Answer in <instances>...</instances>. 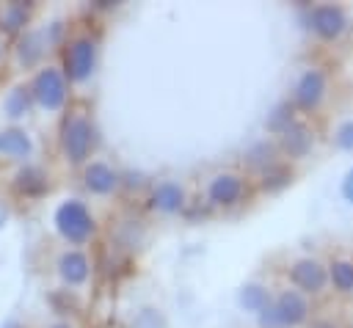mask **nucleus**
I'll return each instance as SVG.
<instances>
[{
	"label": "nucleus",
	"mask_w": 353,
	"mask_h": 328,
	"mask_svg": "<svg viewBox=\"0 0 353 328\" xmlns=\"http://www.w3.org/2000/svg\"><path fill=\"white\" fill-rule=\"evenodd\" d=\"M342 193H345V198H347V201H353V168L347 171L345 182H342Z\"/></svg>",
	"instance_id": "obj_24"
},
{
	"label": "nucleus",
	"mask_w": 353,
	"mask_h": 328,
	"mask_svg": "<svg viewBox=\"0 0 353 328\" xmlns=\"http://www.w3.org/2000/svg\"><path fill=\"white\" fill-rule=\"evenodd\" d=\"M290 124H292V110H290L287 105L276 107V110H273V116L268 119V127H270L273 132H284Z\"/></svg>",
	"instance_id": "obj_21"
},
{
	"label": "nucleus",
	"mask_w": 353,
	"mask_h": 328,
	"mask_svg": "<svg viewBox=\"0 0 353 328\" xmlns=\"http://www.w3.org/2000/svg\"><path fill=\"white\" fill-rule=\"evenodd\" d=\"M44 187H47V179L39 168H25L17 174V190L25 196H39V193H44Z\"/></svg>",
	"instance_id": "obj_15"
},
{
	"label": "nucleus",
	"mask_w": 353,
	"mask_h": 328,
	"mask_svg": "<svg viewBox=\"0 0 353 328\" xmlns=\"http://www.w3.org/2000/svg\"><path fill=\"white\" fill-rule=\"evenodd\" d=\"M152 207L160 209V212H176L182 209V201H185V193L176 182H160L154 190H152Z\"/></svg>",
	"instance_id": "obj_12"
},
{
	"label": "nucleus",
	"mask_w": 353,
	"mask_h": 328,
	"mask_svg": "<svg viewBox=\"0 0 353 328\" xmlns=\"http://www.w3.org/2000/svg\"><path fill=\"white\" fill-rule=\"evenodd\" d=\"M119 185V176H116V171L110 168V165H105V163H91L88 168H85V187L91 190V193H110L113 187Z\"/></svg>",
	"instance_id": "obj_13"
},
{
	"label": "nucleus",
	"mask_w": 353,
	"mask_h": 328,
	"mask_svg": "<svg viewBox=\"0 0 353 328\" xmlns=\"http://www.w3.org/2000/svg\"><path fill=\"white\" fill-rule=\"evenodd\" d=\"M290 278H292V284H295L301 292L317 295V292H323V287H325V281H328V273H325V267H323L317 259H298V262L290 267Z\"/></svg>",
	"instance_id": "obj_7"
},
{
	"label": "nucleus",
	"mask_w": 353,
	"mask_h": 328,
	"mask_svg": "<svg viewBox=\"0 0 353 328\" xmlns=\"http://www.w3.org/2000/svg\"><path fill=\"white\" fill-rule=\"evenodd\" d=\"M323 94H325V74H323L320 69H306V72L301 74L298 85H295L292 99H295V105H298V107L312 110V107H317V105H320Z\"/></svg>",
	"instance_id": "obj_8"
},
{
	"label": "nucleus",
	"mask_w": 353,
	"mask_h": 328,
	"mask_svg": "<svg viewBox=\"0 0 353 328\" xmlns=\"http://www.w3.org/2000/svg\"><path fill=\"white\" fill-rule=\"evenodd\" d=\"M287 182H290V168L281 165V163H273V165L262 174V187H265V190H279V187H284Z\"/></svg>",
	"instance_id": "obj_19"
},
{
	"label": "nucleus",
	"mask_w": 353,
	"mask_h": 328,
	"mask_svg": "<svg viewBox=\"0 0 353 328\" xmlns=\"http://www.w3.org/2000/svg\"><path fill=\"white\" fill-rule=\"evenodd\" d=\"M312 328H336V325H334V322H328V320H320V322H314Z\"/></svg>",
	"instance_id": "obj_25"
},
{
	"label": "nucleus",
	"mask_w": 353,
	"mask_h": 328,
	"mask_svg": "<svg viewBox=\"0 0 353 328\" xmlns=\"http://www.w3.org/2000/svg\"><path fill=\"white\" fill-rule=\"evenodd\" d=\"M334 141H336V146L339 149H353V121H345V124H339V130H336V135H334Z\"/></svg>",
	"instance_id": "obj_22"
},
{
	"label": "nucleus",
	"mask_w": 353,
	"mask_h": 328,
	"mask_svg": "<svg viewBox=\"0 0 353 328\" xmlns=\"http://www.w3.org/2000/svg\"><path fill=\"white\" fill-rule=\"evenodd\" d=\"M240 303H243L248 311L262 314V311L270 306V292H268L265 287H259V284H248V287H243V292H240Z\"/></svg>",
	"instance_id": "obj_14"
},
{
	"label": "nucleus",
	"mask_w": 353,
	"mask_h": 328,
	"mask_svg": "<svg viewBox=\"0 0 353 328\" xmlns=\"http://www.w3.org/2000/svg\"><path fill=\"white\" fill-rule=\"evenodd\" d=\"M309 28H312L320 39L331 41V39H339V36L345 33L347 17H345V11H342L339 6H334V3H320V6H312V11H309Z\"/></svg>",
	"instance_id": "obj_6"
},
{
	"label": "nucleus",
	"mask_w": 353,
	"mask_h": 328,
	"mask_svg": "<svg viewBox=\"0 0 353 328\" xmlns=\"http://www.w3.org/2000/svg\"><path fill=\"white\" fill-rule=\"evenodd\" d=\"M309 317V303L298 289H284L259 314L262 328H295Z\"/></svg>",
	"instance_id": "obj_1"
},
{
	"label": "nucleus",
	"mask_w": 353,
	"mask_h": 328,
	"mask_svg": "<svg viewBox=\"0 0 353 328\" xmlns=\"http://www.w3.org/2000/svg\"><path fill=\"white\" fill-rule=\"evenodd\" d=\"M52 328H69V325H52Z\"/></svg>",
	"instance_id": "obj_27"
},
{
	"label": "nucleus",
	"mask_w": 353,
	"mask_h": 328,
	"mask_svg": "<svg viewBox=\"0 0 353 328\" xmlns=\"http://www.w3.org/2000/svg\"><path fill=\"white\" fill-rule=\"evenodd\" d=\"M328 278L334 281V287L339 292H353V262L347 259H336L328 270Z\"/></svg>",
	"instance_id": "obj_18"
},
{
	"label": "nucleus",
	"mask_w": 353,
	"mask_h": 328,
	"mask_svg": "<svg viewBox=\"0 0 353 328\" xmlns=\"http://www.w3.org/2000/svg\"><path fill=\"white\" fill-rule=\"evenodd\" d=\"M30 94L39 105L55 110L63 105L66 99V74H61L55 66H44L36 72L33 83H30Z\"/></svg>",
	"instance_id": "obj_5"
},
{
	"label": "nucleus",
	"mask_w": 353,
	"mask_h": 328,
	"mask_svg": "<svg viewBox=\"0 0 353 328\" xmlns=\"http://www.w3.org/2000/svg\"><path fill=\"white\" fill-rule=\"evenodd\" d=\"M243 190H245V187H243V179H240L237 174H218V176L210 182L207 196H210L212 204H218V207H229V204L240 201Z\"/></svg>",
	"instance_id": "obj_9"
},
{
	"label": "nucleus",
	"mask_w": 353,
	"mask_h": 328,
	"mask_svg": "<svg viewBox=\"0 0 353 328\" xmlns=\"http://www.w3.org/2000/svg\"><path fill=\"white\" fill-rule=\"evenodd\" d=\"M281 149H284L290 157H303V154L312 149V132L306 130V124L292 121V124L281 132Z\"/></svg>",
	"instance_id": "obj_10"
},
{
	"label": "nucleus",
	"mask_w": 353,
	"mask_h": 328,
	"mask_svg": "<svg viewBox=\"0 0 353 328\" xmlns=\"http://www.w3.org/2000/svg\"><path fill=\"white\" fill-rule=\"evenodd\" d=\"M132 328H163V320H160V314H157V311L146 309V311H141V314H138V320L132 322Z\"/></svg>",
	"instance_id": "obj_23"
},
{
	"label": "nucleus",
	"mask_w": 353,
	"mask_h": 328,
	"mask_svg": "<svg viewBox=\"0 0 353 328\" xmlns=\"http://www.w3.org/2000/svg\"><path fill=\"white\" fill-rule=\"evenodd\" d=\"M94 61H97V44L88 36L72 39L63 50V74L80 83L94 72Z\"/></svg>",
	"instance_id": "obj_4"
},
{
	"label": "nucleus",
	"mask_w": 353,
	"mask_h": 328,
	"mask_svg": "<svg viewBox=\"0 0 353 328\" xmlns=\"http://www.w3.org/2000/svg\"><path fill=\"white\" fill-rule=\"evenodd\" d=\"M3 218H6V212H3V207H0V223H3Z\"/></svg>",
	"instance_id": "obj_26"
},
{
	"label": "nucleus",
	"mask_w": 353,
	"mask_h": 328,
	"mask_svg": "<svg viewBox=\"0 0 353 328\" xmlns=\"http://www.w3.org/2000/svg\"><path fill=\"white\" fill-rule=\"evenodd\" d=\"M55 226H58V232H61L69 243H74V245L85 243V240L94 234V221H91L88 209H85L80 201H66V204H61L58 212H55Z\"/></svg>",
	"instance_id": "obj_3"
},
{
	"label": "nucleus",
	"mask_w": 353,
	"mask_h": 328,
	"mask_svg": "<svg viewBox=\"0 0 353 328\" xmlns=\"http://www.w3.org/2000/svg\"><path fill=\"white\" fill-rule=\"evenodd\" d=\"M30 88H14L8 96H6V110L11 113V116H22L25 110H28V105H30Z\"/></svg>",
	"instance_id": "obj_20"
},
{
	"label": "nucleus",
	"mask_w": 353,
	"mask_h": 328,
	"mask_svg": "<svg viewBox=\"0 0 353 328\" xmlns=\"http://www.w3.org/2000/svg\"><path fill=\"white\" fill-rule=\"evenodd\" d=\"M58 270L66 284H83L88 278V259L83 251H63L58 259Z\"/></svg>",
	"instance_id": "obj_11"
},
{
	"label": "nucleus",
	"mask_w": 353,
	"mask_h": 328,
	"mask_svg": "<svg viewBox=\"0 0 353 328\" xmlns=\"http://www.w3.org/2000/svg\"><path fill=\"white\" fill-rule=\"evenodd\" d=\"M0 152L8 154V157H22V154L30 152V141H28L25 132H19V130L0 132Z\"/></svg>",
	"instance_id": "obj_17"
},
{
	"label": "nucleus",
	"mask_w": 353,
	"mask_h": 328,
	"mask_svg": "<svg viewBox=\"0 0 353 328\" xmlns=\"http://www.w3.org/2000/svg\"><path fill=\"white\" fill-rule=\"evenodd\" d=\"M8 328H17V325H8Z\"/></svg>",
	"instance_id": "obj_28"
},
{
	"label": "nucleus",
	"mask_w": 353,
	"mask_h": 328,
	"mask_svg": "<svg viewBox=\"0 0 353 328\" xmlns=\"http://www.w3.org/2000/svg\"><path fill=\"white\" fill-rule=\"evenodd\" d=\"M63 152L69 154L72 163H83L88 154H91V146H94V130H91V121L83 110H72L66 119H63Z\"/></svg>",
	"instance_id": "obj_2"
},
{
	"label": "nucleus",
	"mask_w": 353,
	"mask_h": 328,
	"mask_svg": "<svg viewBox=\"0 0 353 328\" xmlns=\"http://www.w3.org/2000/svg\"><path fill=\"white\" fill-rule=\"evenodd\" d=\"M25 19H28V6L25 3H6L0 8V28L8 30V33L19 30L25 25Z\"/></svg>",
	"instance_id": "obj_16"
}]
</instances>
